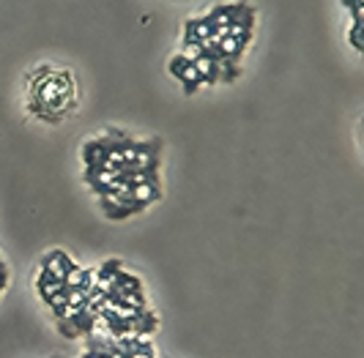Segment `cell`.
<instances>
[{"label":"cell","mask_w":364,"mask_h":358,"mask_svg":"<svg viewBox=\"0 0 364 358\" xmlns=\"http://www.w3.org/2000/svg\"><path fill=\"white\" fill-rule=\"evenodd\" d=\"M41 268H44L55 282H63V277L72 271L74 263L66 251H50V254L41 260Z\"/></svg>","instance_id":"cell-1"},{"label":"cell","mask_w":364,"mask_h":358,"mask_svg":"<svg viewBox=\"0 0 364 358\" xmlns=\"http://www.w3.org/2000/svg\"><path fill=\"white\" fill-rule=\"evenodd\" d=\"M247 41H250V38H236V36H225V38H222V41L217 44L222 61H230V63H236V61H238V55L244 52Z\"/></svg>","instance_id":"cell-2"},{"label":"cell","mask_w":364,"mask_h":358,"mask_svg":"<svg viewBox=\"0 0 364 358\" xmlns=\"http://www.w3.org/2000/svg\"><path fill=\"white\" fill-rule=\"evenodd\" d=\"M132 200H135V205H140V208H146L153 200H159L156 183H137V186H132Z\"/></svg>","instance_id":"cell-3"},{"label":"cell","mask_w":364,"mask_h":358,"mask_svg":"<svg viewBox=\"0 0 364 358\" xmlns=\"http://www.w3.org/2000/svg\"><path fill=\"white\" fill-rule=\"evenodd\" d=\"M112 293H118V301H121L123 306H132V309H137V312L146 309V295H143V290H112Z\"/></svg>","instance_id":"cell-4"},{"label":"cell","mask_w":364,"mask_h":358,"mask_svg":"<svg viewBox=\"0 0 364 358\" xmlns=\"http://www.w3.org/2000/svg\"><path fill=\"white\" fill-rule=\"evenodd\" d=\"M88 295H91V293H85V290H69V293H66V306H69V315H72V312H79V309H85V306H88Z\"/></svg>","instance_id":"cell-5"},{"label":"cell","mask_w":364,"mask_h":358,"mask_svg":"<svg viewBox=\"0 0 364 358\" xmlns=\"http://www.w3.org/2000/svg\"><path fill=\"white\" fill-rule=\"evenodd\" d=\"M82 282H85V268H77V265L63 277V287L66 290H82Z\"/></svg>","instance_id":"cell-6"},{"label":"cell","mask_w":364,"mask_h":358,"mask_svg":"<svg viewBox=\"0 0 364 358\" xmlns=\"http://www.w3.org/2000/svg\"><path fill=\"white\" fill-rule=\"evenodd\" d=\"M102 208H105V214H107L109 219H123V216L132 214L129 208H121V205H118V203H112L109 197H102Z\"/></svg>","instance_id":"cell-7"},{"label":"cell","mask_w":364,"mask_h":358,"mask_svg":"<svg viewBox=\"0 0 364 358\" xmlns=\"http://www.w3.org/2000/svg\"><path fill=\"white\" fill-rule=\"evenodd\" d=\"M183 58H186L189 63H195L197 58H203V44H200V41H189V44H183Z\"/></svg>","instance_id":"cell-8"},{"label":"cell","mask_w":364,"mask_h":358,"mask_svg":"<svg viewBox=\"0 0 364 358\" xmlns=\"http://www.w3.org/2000/svg\"><path fill=\"white\" fill-rule=\"evenodd\" d=\"M362 33H364V25H359V22H354V28H351V44H354V49H356V52H362V49H364V38H362Z\"/></svg>","instance_id":"cell-9"},{"label":"cell","mask_w":364,"mask_h":358,"mask_svg":"<svg viewBox=\"0 0 364 358\" xmlns=\"http://www.w3.org/2000/svg\"><path fill=\"white\" fill-rule=\"evenodd\" d=\"M186 66H189V61H186L183 55H179V58H173V63H170V74H173V77H181V72Z\"/></svg>","instance_id":"cell-10"},{"label":"cell","mask_w":364,"mask_h":358,"mask_svg":"<svg viewBox=\"0 0 364 358\" xmlns=\"http://www.w3.org/2000/svg\"><path fill=\"white\" fill-rule=\"evenodd\" d=\"M58 328H61V331H63V334H66L69 339H77V336H79V334L74 331V325L69 320H58Z\"/></svg>","instance_id":"cell-11"},{"label":"cell","mask_w":364,"mask_h":358,"mask_svg":"<svg viewBox=\"0 0 364 358\" xmlns=\"http://www.w3.org/2000/svg\"><path fill=\"white\" fill-rule=\"evenodd\" d=\"M129 358H153V356H146V353H132Z\"/></svg>","instance_id":"cell-12"}]
</instances>
